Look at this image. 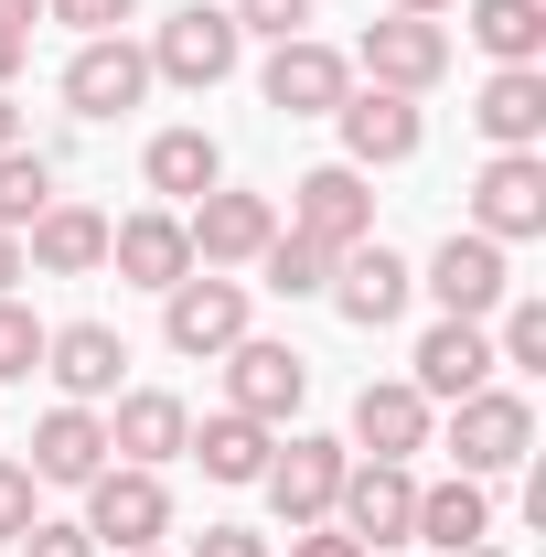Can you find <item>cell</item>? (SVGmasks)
Here are the masks:
<instances>
[{"instance_id": "6da1fadb", "label": "cell", "mask_w": 546, "mask_h": 557, "mask_svg": "<svg viewBox=\"0 0 546 557\" xmlns=\"http://www.w3.org/2000/svg\"><path fill=\"white\" fill-rule=\"evenodd\" d=\"M139 54H150V86H194V97H204V86H225V75H236L247 33L225 22V0H183V11L139 44Z\"/></svg>"}, {"instance_id": "7a4b0ae2", "label": "cell", "mask_w": 546, "mask_h": 557, "mask_svg": "<svg viewBox=\"0 0 546 557\" xmlns=\"http://www.w3.org/2000/svg\"><path fill=\"white\" fill-rule=\"evenodd\" d=\"M97 557H129V547H161L172 536V483L161 472H139V461H108L97 483H86V515H75Z\"/></svg>"}, {"instance_id": "3957f363", "label": "cell", "mask_w": 546, "mask_h": 557, "mask_svg": "<svg viewBox=\"0 0 546 557\" xmlns=\"http://www.w3.org/2000/svg\"><path fill=\"white\" fill-rule=\"evenodd\" d=\"M525 450H536V408H525L514 386H472V397L450 408V472L493 483V472H525Z\"/></svg>"}, {"instance_id": "277c9868", "label": "cell", "mask_w": 546, "mask_h": 557, "mask_svg": "<svg viewBox=\"0 0 546 557\" xmlns=\"http://www.w3.org/2000/svg\"><path fill=\"white\" fill-rule=\"evenodd\" d=\"M161 344L194 354V364L236 354V344H247V278H225V269L172 278V289H161Z\"/></svg>"}, {"instance_id": "5b68a950", "label": "cell", "mask_w": 546, "mask_h": 557, "mask_svg": "<svg viewBox=\"0 0 546 557\" xmlns=\"http://www.w3.org/2000/svg\"><path fill=\"white\" fill-rule=\"evenodd\" d=\"M343 461H353V450H343V440H322V429H289V440L269 450V472H258V483H269V515H278V536H300V525H333Z\"/></svg>"}, {"instance_id": "8992f818", "label": "cell", "mask_w": 546, "mask_h": 557, "mask_svg": "<svg viewBox=\"0 0 546 557\" xmlns=\"http://www.w3.org/2000/svg\"><path fill=\"white\" fill-rule=\"evenodd\" d=\"M289 236H311L322 258H343V247H364L375 236V194H364V172L353 161H322V172H300L289 183V214H278Z\"/></svg>"}, {"instance_id": "52a82bcc", "label": "cell", "mask_w": 546, "mask_h": 557, "mask_svg": "<svg viewBox=\"0 0 546 557\" xmlns=\"http://www.w3.org/2000/svg\"><path fill=\"white\" fill-rule=\"evenodd\" d=\"M418 289L439 300V322H493V311L514 300V269H504V247H493V236L461 225V236H439V258L418 269Z\"/></svg>"}, {"instance_id": "ba28073f", "label": "cell", "mask_w": 546, "mask_h": 557, "mask_svg": "<svg viewBox=\"0 0 546 557\" xmlns=\"http://www.w3.org/2000/svg\"><path fill=\"white\" fill-rule=\"evenodd\" d=\"M311 397V354L300 344H269V333H247V344L225 354V408L258 418V429H289Z\"/></svg>"}, {"instance_id": "9c48e42d", "label": "cell", "mask_w": 546, "mask_h": 557, "mask_svg": "<svg viewBox=\"0 0 546 557\" xmlns=\"http://www.w3.org/2000/svg\"><path fill=\"white\" fill-rule=\"evenodd\" d=\"M472 236H493V247L546 236V150H493L472 172Z\"/></svg>"}, {"instance_id": "30bf717a", "label": "cell", "mask_w": 546, "mask_h": 557, "mask_svg": "<svg viewBox=\"0 0 546 557\" xmlns=\"http://www.w3.org/2000/svg\"><path fill=\"white\" fill-rule=\"evenodd\" d=\"M183 236H194V269H258V247L278 236V205H269V194L214 183V194L183 205Z\"/></svg>"}, {"instance_id": "8fae6325", "label": "cell", "mask_w": 546, "mask_h": 557, "mask_svg": "<svg viewBox=\"0 0 546 557\" xmlns=\"http://www.w3.org/2000/svg\"><path fill=\"white\" fill-rule=\"evenodd\" d=\"M258 97H269L278 119H333L343 97H353V54L289 33V44H269V65H258Z\"/></svg>"}, {"instance_id": "7c38bea8", "label": "cell", "mask_w": 546, "mask_h": 557, "mask_svg": "<svg viewBox=\"0 0 546 557\" xmlns=\"http://www.w3.org/2000/svg\"><path fill=\"white\" fill-rule=\"evenodd\" d=\"M408 515H418V472L408 461H343L333 525L353 547H408Z\"/></svg>"}, {"instance_id": "4fadbf2b", "label": "cell", "mask_w": 546, "mask_h": 557, "mask_svg": "<svg viewBox=\"0 0 546 557\" xmlns=\"http://www.w3.org/2000/svg\"><path fill=\"white\" fill-rule=\"evenodd\" d=\"M322 289H333V311L353 322V333H386V322L418 300V269L386 247V236H364V247H343V258H333V278H322Z\"/></svg>"}, {"instance_id": "5bb4252c", "label": "cell", "mask_w": 546, "mask_h": 557, "mask_svg": "<svg viewBox=\"0 0 546 557\" xmlns=\"http://www.w3.org/2000/svg\"><path fill=\"white\" fill-rule=\"evenodd\" d=\"M333 129H343V161L353 172H397V161H418L429 119H418V97H397V86H353L333 108Z\"/></svg>"}, {"instance_id": "9a60e30c", "label": "cell", "mask_w": 546, "mask_h": 557, "mask_svg": "<svg viewBox=\"0 0 546 557\" xmlns=\"http://www.w3.org/2000/svg\"><path fill=\"white\" fill-rule=\"evenodd\" d=\"M353 75H375V86H397V97H429V86L450 75V33L418 22V11H386V22H364Z\"/></svg>"}, {"instance_id": "2e32d148", "label": "cell", "mask_w": 546, "mask_h": 557, "mask_svg": "<svg viewBox=\"0 0 546 557\" xmlns=\"http://www.w3.org/2000/svg\"><path fill=\"white\" fill-rule=\"evenodd\" d=\"M504 364H493V333L482 322H429L418 333V354H408V386L429 397V408H461L472 386H493Z\"/></svg>"}, {"instance_id": "e0dca14e", "label": "cell", "mask_w": 546, "mask_h": 557, "mask_svg": "<svg viewBox=\"0 0 546 557\" xmlns=\"http://www.w3.org/2000/svg\"><path fill=\"white\" fill-rule=\"evenodd\" d=\"M108 269L129 278V289H172V278H194V236H183V214H172V205L108 214Z\"/></svg>"}, {"instance_id": "ac0fdd59", "label": "cell", "mask_w": 546, "mask_h": 557, "mask_svg": "<svg viewBox=\"0 0 546 557\" xmlns=\"http://www.w3.org/2000/svg\"><path fill=\"white\" fill-rule=\"evenodd\" d=\"M139 97H150V54H139L129 33L75 44V65H65V108H75V119H129Z\"/></svg>"}, {"instance_id": "d6986e66", "label": "cell", "mask_w": 546, "mask_h": 557, "mask_svg": "<svg viewBox=\"0 0 546 557\" xmlns=\"http://www.w3.org/2000/svg\"><path fill=\"white\" fill-rule=\"evenodd\" d=\"M119 364H129L119 322H54L44 333V375L65 386V408H108L119 397Z\"/></svg>"}, {"instance_id": "ffe728a7", "label": "cell", "mask_w": 546, "mask_h": 557, "mask_svg": "<svg viewBox=\"0 0 546 557\" xmlns=\"http://www.w3.org/2000/svg\"><path fill=\"white\" fill-rule=\"evenodd\" d=\"M183 440H194V408H183L172 386H129V397L108 408V461L161 472V461H183Z\"/></svg>"}, {"instance_id": "44dd1931", "label": "cell", "mask_w": 546, "mask_h": 557, "mask_svg": "<svg viewBox=\"0 0 546 557\" xmlns=\"http://www.w3.org/2000/svg\"><path fill=\"white\" fill-rule=\"evenodd\" d=\"M22 269H44V278H97V269H108V214L54 194V205L22 225Z\"/></svg>"}, {"instance_id": "7402d4cb", "label": "cell", "mask_w": 546, "mask_h": 557, "mask_svg": "<svg viewBox=\"0 0 546 557\" xmlns=\"http://www.w3.org/2000/svg\"><path fill=\"white\" fill-rule=\"evenodd\" d=\"M353 461H418L429 450V397H418L408 375H386V386H364L353 397V440H343Z\"/></svg>"}, {"instance_id": "603a6c76", "label": "cell", "mask_w": 546, "mask_h": 557, "mask_svg": "<svg viewBox=\"0 0 546 557\" xmlns=\"http://www.w3.org/2000/svg\"><path fill=\"white\" fill-rule=\"evenodd\" d=\"M22 472L86 493L97 472H108V418H97V408H44V418H33V461H22Z\"/></svg>"}, {"instance_id": "cb8c5ba5", "label": "cell", "mask_w": 546, "mask_h": 557, "mask_svg": "<svg viewBox=\"0 0 546 557\" xmlns=\"http://www.w3.org/2000/svg\"><path fill=\"white\" fill-rule=\"evenodd\" d=\"M472 129L493 150H536L546 139V65H493L482 97H472Z\"/></svg>"}, {"instance_id": "d4e9b609", "label": "cell", "mask_w": 546, "mask_h": 557, "mask_svg": "<svg viewBox=\"0 0 546 557\" xmlns=\"http://www.w3.org/2000/svg\"><path fill=\"white\" fill-rule=\"evenodd\" d=\"M493 536V493L472 483V472H450V483H418V515H408V547H439V557H461Z\"/></svg>"}, {"instance_id": "484cf974", "label": "cell", "mask_w": 546, "mask_h": 557, "mask_svg": "<svg viewBox=\"0 0 546 557\" xmlns=\"http://www.w3.org/2000/svg\"><path fill=\"white\" fill-rule=\"evenodd\" d=\"M139 183H150L172 214L194 205V194H214V183H225V150H214V129H161L150 150H139Z\"/></svg>"}, {"instance_id": "4316f807", "label": "cell", "mask_w": 546, "mask_h": 557, "mask_svg": "<svg viewBox=\"0 0 546 557\" xmlns=\"http://www.w3.org/2000/svg\"><path fill=\"white\" fill-rule=\"evenodd\" d=\"M269 450H278V429H258V418H236V408H214L204 429L183 440V461H204V483H258Z\"/></svg>"}, {"instance_id": "83f0119b", "label": "cell", "mask_w": 546, "mask_h": 557, "mask_svg": "<svg viewBox=\"0 0 546 557\" xmlns=\"http://www.w3.org/2000/svg\"><path fill=\"white\" fill-rule=\"evenodd\" d=\"M472 33L493 65H546V0H472Z\"/></svg>"}, {"instance_id": "f1b7e54d", "label": "cell", "mask_w": 546, "mask_h": 557, "mask_svg": "<svg viewBox=\"0 0 546 557\" xmlns=\"http://www.w3.org/2000/svg\"><path fill=\"white\" fill-rule=\"evenodd\" d=\"M322 278H333V258L311 236H289V225L258 247V289H278V300H322Z\"/></svg>"}, {"instance_id": "f546056e", "label": "cell", "mask_w": 546, "mask_h": 557, "mask_svg": "<svg viewBox=\"0 0 546 557\" xmlns=\"http://www.w3.org/2000/svg\"><path fill=\"white\" fill-rule=\"evenodd\" d=\"M44 205H54V161H44L33 139H22V150H0V236H22Z\"/></svg>"}, {"instance_id": "4dcf8cb0", "label": "cell", "mask_w": 546, "mask_h": 557, "mask_svg": "<svg viewBox=\"0 0 546 557\" xmlns=\"http://www.w3.org/2000/svg\"><path fill=\"white\" fill-rule=\"evenodd\" d=\"M493 364H514V375L546 364V300H504L493 311Z\"/></svg>"}, {"instance_id": "1f68e13d", "label": "cell", "mask_w": 546, "mask_h": 557, "mask_svg": "<svg viewBox=\"0 0 546 557\" xmlns=\"http://www.w3.org/2000/svg\"><path fill=\"white\" fill-rule=\"evenodd\" d=\"M22 375H44V322L22 300H0V386H22Z\"/></svg>"}, {"instance_id": "d6a6232c", "label": "cell", "mask_w": 546, "mask_h": 557, "mask_svg": "<svg viewBox=\"0 0 546 557\" xmlns=\"http://www.w3.org/2000/svg\"><path fill=\"white\" fill-rule=\"evenodd\" d=\"M225 22H236V33H269V44H289V33H311V0H225Z\"/></svg>"}, {"instance_id": "836d02e7", "label": "cell", "mask_w": 546, "mask_h": 557, "mask_svg": "<svg viewBox=\"0 0 546 557\" xmlns=\"http://www.w3.org/2000/svg\"><path fill=\"white\" fill-rule=\"evenodd\" d=\"M33 515H44V483H33V472H22V461L0 450V547H11V536H22Z\"/></svg>"}, {"instance_id": "e575fe53", "label": "cell", "mask_w": 546, "mask_h": 557, "mask_svg": "<svg viewBox=\"0 0 546 557\" xmlns=\"http://www.w3.org/2000/svg\"><path fill=\"white\" fill-rule=\"evenodd\" d=\"M11 557H97V536H86V525H54V515H33V525L11 536Z\"/></svg>"}, {"instance_id": "d590c367", "label": "cell", "mask_w": 546, "mask_h": 557, "mask_svg": "<svg viewBox=\"0 0 546 557\" xmlns=\"http://www.w3.org/2000/svg\"><path fill=\"white\" fill-rule=\"evenodd\" d=\"M44 11H54L65 33H86V44H97V33H119V22H139V0H44Z\"/></svg>"}, {"instance_id": "8d00e7d4", "label": "cell", "mask_w": 546, "mask_h": 557, "mask_svg": "<svg viewBox=\"0 0 546 557\" xmlns=\"http://www.w3.org/2000/svg\"><path fill=\"white\" fill-rule=\"evenodd\" d=\"M183 557H269V536H258V525H204Z\"/></svg>"}, {"instance_id": "74e56055", "label": "cell", "mask_w": 546, "mask_h": 557, "mask_svg": "<svg viewBox=\"0 0 546 557\" xmlns=\"http://www.w3.org/2000/svg\"><path fill=\"white\" fill-rule=\"evenodd\" d=\"M289 557H375V547H353L343 525H300V536H289Z\"/></svg>"}, {"instance_id": "f35d334b", "label": "cell", "mask_w": 546, "mask_h": 557, "mask_svg": "<svg viewBox=\"0 0 546 557\" xmlns=\"http://www.w3.org/2000/svg\"><path fill=\"white\" fill-rule=\"evenodd\" d=\"M44 22V0H0V33H33Z\"/></svg>"}, {"instance_id": "ab89813d", "label": "cell", "mask_w": 546, "mask_h": 557, "mask_svg": "<svg viewBox=\"0 0 546 557\" xmlns=\"http://www.w3.org/2000/svg\"><path fill=\"white\" fill-rule=\"evenodd\" d=\"M22 54H33V33H0V86L22 75Z\"/></svg>"}, {"instance_id": "60d3db41", "label": "cell", "mask_w": 546, "mask_h": 557, "mask_svg": "<svg viewBox=\"0 0 546 557\" xmlns=\"http://www.w3.org/2000/svg\"><path fill=\"white\" fill-rule=\"evenodd\" d=\"M11 278H33L22 269V236H0V300H11Z\"/></svg>"}, {"instance_id": "b9f144b4", "label": "cell", "mask_w": 546, "mask_h": 557, "mask_svg": "<svg viewBox=\"0 0 546 557\" xmlns=\"http://www.w3.org/2000/svg\"><path fill=\"white\" fill-rule=\"evenodd\" d=\"M0 150H22V108H11V86H0Z\"/></svg>"}, {"instance_id": "7bdbcfd3", "label": "cell", "mask_w": 546, "mask_h": 557, "mask_svg": "<svg viewBox=\"0 0 546 557\" xmlns=\"http://www.w3.org/2000/svg\"><path fill=\"white\" fill-rule=\"evenodd\" d=\"M397 11H418V22H439V11H461V0H397Z\"/></svg>"}, {"instance_id": "ee69618b", "label": "cell", "mask_w": 546, "mask_h": 557, "mask_svg": "<svg viewBox=\"0 0 546 557\" xmlns=\"http://www.w3.org/2000/svg\"><path fill=\"white\" fill-rule=\"evenodd\" d=\"M461 557H514V547H493V536H482V547H461Z\"/></svg>"}, {"instance_id": "f6af8a7d", "label": "cell", "mask_w": 546, "mask_h": 557, "mask_svg": "<svg viewBox=\"0 0 546 557\" xmlns=\"http://www.w3.org/2000/svg\"><path fill=\"white\" fill-rule=\"evenodd\" d=\"M129 557H161V547H129Z\"/></svg>"}]
</instances>
